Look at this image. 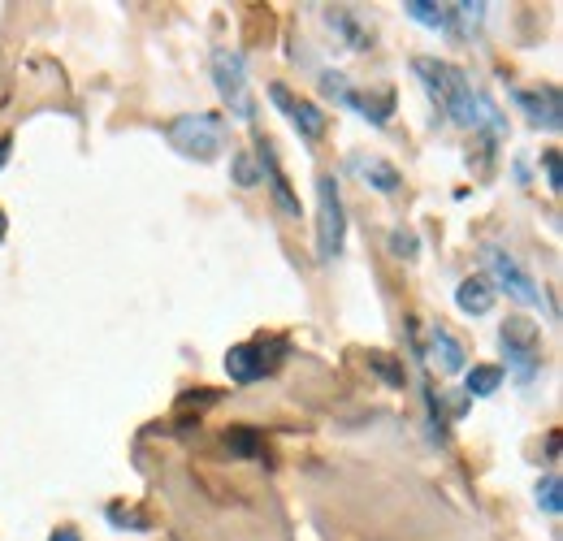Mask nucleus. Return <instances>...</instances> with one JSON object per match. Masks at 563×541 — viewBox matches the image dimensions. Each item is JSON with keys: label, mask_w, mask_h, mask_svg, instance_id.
I'll list each match as a JSON object with an SVG mask.
<instances>
[{"label": "nucleus", "mask_w": 563, "mask_h": 541, "mask_svg": "<svg viewBox=\"0 0 563 541\" xmlns=\"http://www.w3.org/2000/svg\"><path fill=\"white\" fill-rule=\"evenodd\" d=\"M412 74L421 78V87L429 91V100H434L438 109L451 113L455 126H464V130H481V126H486V130H494L499 139L507 135V122H503V113L494 109V100L468 87L464 70H455L451 61L416 57V61H412Z\"/></svg>", "instance_id": "obj_1"}, {"label": "nucleus", "mask_w": 563, "mask_h": 541, "mask_svg": "<svg viewBox=\"0 0 563 541\" xmlns=\"http://www.w3.org/2000/svg\"><path fill=\"white\" fill-rule=\"evenodd\" d=\"M169 143L191 156V161H213V156L226 148V122H221L217 113H182L169 122Z\"/></svg>", "instance_id": "obj_2"}, {"label": "nucleus", "mask_w": 563, "mask_h": 541, "mask_svg": "<svg viewBox=\"0 0 563 541\" xmlns=\"http://www.w3.org/2000/svg\"><path fill=\"white\" fill-rule=\"evenodd\" d=\"M499 342H503V355H507V373H512L520 386H529V381L542 373V338H538V325L512 316V321L499 329Z\"/></svg>", "instance_id": "obj_3"}, {"label": "nucleus", "mask_w": 563, "mask_h": 541, "mask_svg": "<svg viewBox=\"0 0 563 541\" xmlns=\"http://www.w3.org/2000/svg\"><path fill=\"white\" fill-rule=\"evenodd\" d=\"M213 83L221 91V100L230 104V113L243 117V122H252L256 100H252V87H247V61L234 48H217L213 52Z\"/></svg>", "instance_id": "obj_4"}, {"label": "nucleus", "mask_w": 563, "mask_h": 541, "mask_svg": "<svg viewBox=\"0 0 563 541\" xmlns=\"http://www.w3.org/2000/svg\"><path fill=\"white\" fill-rule=\"evenodd\" d=\"M347 239V217H343V200H338V182L330 174L317 178V256L334 260L343 252Z\"/></svg>", "instance_id": "obj_5"}, {"label": "nucleus", "mask_w": 563, "mask_h": 541, "mask_svg": "<svg viewBox=\"0 0 563 541\" xmlns=\"http://www.w3.org/2000/svg\"><path fill=\"white\" fill-rule=\"evenodd\" d=\"M481 256H486L490 277H494V282H499L516 303H525V308H546V312H551V303H546V295L538 290V282H533V277L516 265V256H512V252H503V247H486Z\"/></svg>", "instance_id": "obj_6"}, {"label": "nucleus", "mask_w": 563, "mask_h": 541, "mask_svg": "<svg viewBox=\"0 0 563 541\" xmlns=\"http://www.w3.org/2000/svg\"><path fill=\"white\" fill-rule=\"evenodd\" d=\"M282 360V342H265V338H256V342H243V347H230L226 355V373L239 381V386H252V381H260L265 373H273Z\"/></svg>", "instance_id": "obj_7"}, {"label": "nucleus", "mask_w": 563, "mask_h": 541, "mask_svg": "<svg viewBox=\"0 0 563 541\" xmlns=\"http://www.w3.org/2000/svg\"><path fill=\"white\" fill-rule=\"evenodd\" d=\"M321 87H325V96H334L338 104H347V109L364 113V117H369V122H377V126H386L390 113H395V96H390V91H382V96H360V91L351 87L343 74H325Z\"/></svg>", "instance_id": "obj_8"}, {"label": "nucleus", "mask_w": 563, "mask_h": 541, "mask_svg": "<svg viewBox=\"0 0 563 541\" xmlns=\"http://www.w3.org/2000/svg\"><path fill=\"white\" fill-rule=\"evenodd\" d=\"M269 96H273V104H278V109H282L286 117H291V126H295L308 143H317V139L325 135V113H321L312 100L291 96V91H286L282 83H273V87H269Z\"/></svg>", "instance_id": "obj_9"}, {"label": "nucleus", "mask_w": 563, "mask_h": 541, "mask_svg": "<svg viewBox=\"0 0 563 541\" xmlns=\"http://www.w3.org/2000/svg\"><path fill=\"white\" fill-rule=\"evenodd\" d=\"M256 161H260V169L269 174V191H273V204L282 208V217H299V200H295V191H291V182H286V174H282V165H278V152H273V143L269 139H260L256 143Z\"/></svg>", "instance_id": "obj_10"}, {"label": "nucleus", "mask_w": 563, "mask_h": 541, "mask_svg": "<svg viewBox=\"0 0 563 541\" xmlns=\"http://www.w3.org/2000/svg\"><path fill=\"white\" fill-rule=\"evenodd\" d=\"M516 104H520V109H525L538 126H546V130H559V126H563V117H559V87L516 91Z\"/></svg>", "instance_id": "obj_11"}, {"label": "nucleus", "mask_w": 563, "mask_h": 541, "mask_svg": "<svg viewBox=\"0 0 563 541\" xmlns=\"http://www.w3.org/2000/svg\"><path fill=\"white\" fill-rule=\"evenodd\" d=\"M429 355H434V364L442 368V373H460L468 351L447 325H434V334H429Z\"/></svg>", "instance_id": "obj_12"}, {"label": "nucleus", "mask_w": 563, "mask_h": 541, "mask_svg": "<svg viewBox=\"0 0 563 541\" xmlns=\"http://www.w3.org/2000/svg\"><path fill=\"white\" fill-rule=\"evenodd\" d=\"M455 303H460V312H468V316H486L494 308V286L486 277H464V282L455 286Z\"/></svg>", "instance_id": "obj_13"}, {"label": "nucleus", "mask_w": 563, "mask_h": 541, "mask_svg": "<svg viewBox=\"0 0 563 541\" xmlns=\"http://www.w3.org/2000/svg\"><path fill=\"white\" fill-rule=\"evenodd\" d=\"M351 169H360V174L369 178L382 195H395V191H399V169L386 165V161H377V156H369V161H364V156H356V161H351Z\"/></svg>", "instance_id": "obj_14"}, {"label": "nucleus", "mask_w": 563, "mask_h": 541, "mask_svg": "<svg viewBox=\"0 0 563 541\" xmlns=\"http://www.w3.org/2000/svg\"><path fill=\"white\" fill-rule=\"evenodd\" d=\"M403 13H408L412 22L429 26V31H451V13H447V5H434V0H408V5H403Z\"/></svg>", "instance_id": "obj_15"}, {"label": "nucleus", "mask_w": 563, "mask_h": 541, "mask_svg": "<svg viewBox=\"0 0 563 541\" xmlns=\"http://www.w3.org/2000/svg\"><path fill=\"white\" fill-rule=\"evenodd\" d=\"M499 386H503V368H499V364H477V368H468V394L486 399V394H494Z\"/></svg>", "instance_id": "obj_16"}, {"label": "nucleus", "mask_w": 563, "mask_h": 541, "mask_svg": "<svg viewBox=\"0 0 563 541\" xmlns=\"http://www.w3.org/2000/svg\"><path fill=\"white\" fill-rule=\"evenodd\" d=\"M226 451L234 459H256L260 455V438H256L252 429H230L226 433Z\"/></svg>", "instance_id": "obj_17"}, {"label": "nucleus", "mask_w": 563, "mask_h": 541, "mask_svg": "<svg viewBox=\"0 0 563 541\" xmlns=\"http://www.w3.org/2000/svg\"><path fill=\"white\" fill-rule=\"evenodd\" d=\"M447 13H451V31H473L486 18V5H447Z\"/></svg>", "instance_id": "obj_18"}, {"label": "nucleus", "mask_w": 563, "mask_h": 541, "mask_svg": "<svg viewBox=\"0 0 563 541\" xmlns=\"http://www.w3.org/2000/svg\"><path fill=\"white\" fill-rule=\"evenodd\" d=\"M538 507L546 511V516H559V511H563V503H559V477H555V472L538 485Z\"/></svg>", "instance_id": "obj_19"}, {"label": "nucleus", "mask_w": 563, "mask_h": 541, "mask_svg": "<svg viewBox=\"0 0 563 541\" xmlns=\"http://www.w3.org/2000/svg\"><path fill=\"white\" fill-rule=\"evenodd\" d=\"M109 520H113V524H130L135 533L148 529V520H143L139 511H130V507H109Z\"/></svg>", "instance_id": "obj_20"}, {"label": "nucleus", "mask_w": 563, "mask_h": 541, "mask_svg": "<svg viewBox=\"0 0 563 541\" xmlns=\"http://www.w3.org/2000/svg\"><path fill=\"white\" fill-rule=\"evenodd\" d=\"M234 178H239V187H256V165L247 161V156H234Z\"/></svg>", "instance_id": "obj_21"}, {"label": "nucleus", "mask_w": 563, "mask_h": 541, "mask_svg": "<svg viewBox=\"0 0 563 541\" xmlns=\"http://www.w3.org/2000/svg\"><path fill=\"white\" fill-rule=\"evenodd\" d=\"M546 182H551V191L563 187V182H559V152H555V148L546 152Z\"/></svg>", "instance_id": "obj_22"}, {"label": "nucleus", "mask_w": 563, "mask_h": 541, "mask_svg": "<svg viewBox=\"0 0 563 541\" xmlns=\"http://www.w3.org/2000/svg\"><path fill=\"white\" fill-rule=\"evenodd\" d=\"M390 247H395V256H412V234H395Z\"/></svg>", "instance_id": "obj_23"}, {"label": "nucleus", "mask_w": 563, "mask_h": 541, "mask_svg": "<svg viewBox=\"0 0 563 541\" xmlns=\"http://www.w3.org/2000/svg\"><path fill=\"white\" fill-rule=\"evenodd\" d=\"M48 541H78V533H74V529H57V533H52Z\"/></svg>", "instance_id": "obj_24"}, {"label": "nucleus", "mask_w": 563, "mask_h": 541, "mask_svg": "<svg viewBox=\"0 0 563 541\" xmlns=\"http://www.w3.org/2000/svg\"><path fill=\"white\" fill-rule=\"evenodd\" d=\"M9 161V139H0V165Z\"/></svg>", "instance_id": "obj_25"}, {"label": "nucleus", "mask_w": 563, "mask_h": 541, "mask_svg": "<svg viewBox=\"0 0 563 541\" xmlns=\"http://www.w3.org/2000/svg\"><path fill=\"white\" fill-rule=\"evenodd\" d=\"M5 230H9V226H5V213H0V239H5Z\"/></svg>", "instance_id": "obj_26"}]
</instances>
